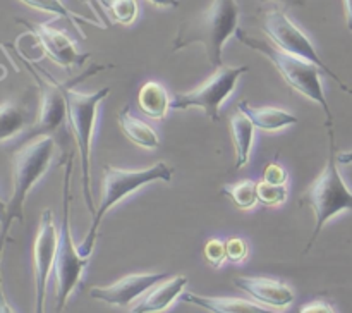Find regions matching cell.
Masks as SVG:
<instances>
[{
	"label": "cell",
	"instance_id": "obj_14",
	"mask_svg": "<svg viewBox=\"0 0 352 313\" xmlns=\"http://www.w3.org/2000/svg\"><path fill=\"white\" fill-rule=\"evenodd\" d=\"M234 285L253 301L267 308H287L294 303V292L285 282L268 277H236Z\"/></svg>",
	"mask_w": 352,
	"mask_h": 313
},
{
	"label": "cell",
	"instance_id": "obj_33",
	"mask_svg": "<svg viewBox=\"0 0 352 313\" xmlns=\"http://www.w3.org/2000/svg\"><path fill=\"white\" fill-rule=\"evenodd\" d=\"M344 9H346L347 30L352 31V0H344Z\"/></svg>",
	"mask_w": 352,
	"mask_h": 313
},
{
	"label": "cell",
	"instance_id": "obj_27",
	"mask_svg": "<svg viewBox=\"0 0 352 313\" xmlns=\"http://www.w3.org/2000/svg\"><path fill=\"white\" fill-rule=\"evenodd\" d=\"M226 251H227V260L232 263H241L248 258V244L246 241L241 237H229L226 241Z\"/></svg>",
	"mask_w": 352,
	"mask_h": 313
},
{
	"label": "cell",
	"instance_id": "obj_10",
	"mask_svg": "<svg viewBox=\"0 0 352 313\" xmlns=\"http://www.w3.org/2000/svg\"><path fill=\"white\" fill-rule=\"evenodd\" d=\"M24 64L31 71L33 78L36 79L38 86H40V110H38V117L33 122V129H31L30 138L40 136V134H48L52 136L58 133L62 127H67V102H65L64 91H62L60 85L57 79L52 78L45 69L38 67V65H31L26 58H23ZM28 138V140H30Z\"/></svg>",
	"mask_w": 352,
	"mask_h": 313
},
{
	"label": "cell",
	"instance_id": "obj_37",
	"mask_svg": "<svg viewBox=\"0 0 352 313\" xmlns=\"http://www.w3.org/2000/svg\"><path fill=\"white\" fill-rule=\"evenodd\" d=\"M81 2L88 3V6H91V7H93V0H81Z\"/></svg>",
	"mask_w": 352,
	"mask_h": 313
},
{
	"label": "cell",
	"instance_id": "obj_20",
	"mask_svg": "<svg viewBox=\"0 0 352 313\" xmlns=\"http://www.w3.org/2000/svg\"><path fill=\"white\" fill-rule=\"evenodd\" d=\"M170 103L172 98L168 96V91L164 85L157 81L144 83L138 93V105H140L141 112L150 119H165L168 109H170Z\"/></svg>",
	"mask_w": 352,
	"mask_h": 313
},
{
	"label": "cell",
	"instance_id": "obj_25",
	"mask_svg": "<svg viewBox=\"0 0 352 313\" xmlns=\"http://www.w3.org/2000/svg\"><path fill=\"white\" fill-rule=\"evenodd\" d=\"M287 184H272L261 179L256 182V198L265 206H278L287 199Z\"/></svg>",
	"mask_w": 352,
	"mask_h": 313
},
{
	"label": "cell",
	"instance_id": "obj_6",
	"mask_svg": "<svg viewBox=\"0 0 352 313\" xmlns=\"http://www.w3.org/2000/svg\"><path fill=\"white\" fill-rule=\"evenodd\" d=\"M170 182L172 181V169L168 167L165 162H157L155 165L148 169H140V171H127V169L113 167V165H105L103 167V177H102V196H100V205L96 208L95 215L91 217V226H89L88 234H86L85 241L79 246V253L82 257H89L95 248L96 236H98V229L102 220L105 219L107 212L122 202L124 198L131 195V193L138 191L143 186L150 184V182Z\"/></svg>",
	"mask_w": 352,
	"mask_h": 313
},
{
	"label": "cell",
	"instance_id": "obj_18",
	"mask_svg": "<svg viewBox=\"0 0 352 313\" xmlns=\"http://www.w3.org/2000/svg\"><path fill=\"white\" fill-rule=\"evenodd\" d=\"M117 120H119L120 129L126 134L127 140L133 141L134 144H138V147L141 148H146V150H153V148L160 147V138H158L157 131H155L150 124L138 119V117L131 112L129 105H126L124 109L119 110Z\"/></svg>",
	"mask_w": 352,
	"mask_h": 313
},
{
	"label": "cell",
	"instance_id": "obj_31",
	"mask_svg": "<svg viewBox=\"0 0 352 313\" xmlns=\"http://www.w3.org/2000/svg\"><path fill=\"white\" fill-rule=\"evenodd\" d=\"M146 2L153 3L157 7H164V9H175V7L181 6L179 0H146Z\"/></svg>",
	"mask_w": 352,
	"mask_h": 313
},
{
	"label": "cell",
	"instance_id": "obj_23",
	"mask_svg": "<svg viewBox=\"0 0 352 313\" xmlns=\"http://www.w3.org/2000/svg\"><path fill=\"white\" fill-rule=\"evenodd\" d=\"M100 6L105 9L107 16L110 21L120 26H131L138 19V7L136 0H96Z\"/></svg>",
	"mask_w": 352,
	"mask_h": 313
},
{
	"label": "cell",
	"instance_id": "obj_29",
	"mask_svg": "<svg viewBox=\"0 0 352 313\" xmlns=\"http://www.w3.org/2000/svg\"><path fill=\"white\" fill-rule=\"evenodd\" d=\"M299 313H337L330 303L327 301H311L306 303Z\"/></svg>",
	"mask_w": 352,
	"mask_h": 313
},
{
	"label": "cell",
	"instance_id": "obj_21",
	"mask_svg": "<svg viewBox=\"0 0 352 313\" xmlns=\"http://www.w3.org/2000/svg\"><path fill=\"white\" fill-rule=\"evenodd\" d=\"M30 126L28 109L19 102L0 103V143L14 140Z\"/></svg>",
	"mask_w": 352,
	"mask_h": 313
},
{
	"label": "cell",
	"instance_id": "obj_11",
	"mask_svg": "<svg viewBox=\"0 0 352 313\" xmlns=\"http://www.w3.org/2000/svg\"><path fill=\"white\" fill-rule=\"evenodd\" d=\"M58 230L54 222L52 210L45 208L40 217L36 237L33 244V274H34V308L33 313H45L47 305L48 279L54 272L57 255Z\"/></svg>",
	"mask_w": 352,
	"mask_h": 313
},
{
	"label": "cell",
	"instance_id": "obj_7",
	"mask_svg": "<svg viewBox=\"0 0 352 313\" xmlns=\"http://www.w3.org/2000/svg\"><path fill=\"white\" fill-rule=\"evenodd\" d=\"M72 153L69 155L65 165L64 189H62V224L58 230L57 255H55V313H64L67 308V301L78 284L81 282L82 272L88 267V257L79 253L72 236L71 226V175H72Z\"/></svg>",
	"mask_w": 352,
	"mask_h": 313
},
{
	"label": "cell",
	"instance_id": "obj_16",
	"mask_svg": "<svg viewBox=\"0 0 352 313\" xmlns=\"http://www.w3.org/2000/svg\"><path fill=\"white\" fill-rule=\"evenodd\" d=\"M182 301L199 306L210 313H278L275 310L261 306L256 301L243 298H226V296H203L196 292H182Z\"/></svg>",
	"mask_w": 352,
	"mask_h": 313
},
{
	"label": "cell",
	"instance_id": "obj_36",
	"mask_svg": "<svg viewBox=\"0 0 352 313\" xmlns=\"http://www.w3.org/2000/svg\"><path fill=\"white\" fill-rule=\"evenodd\" d=\"M340 89H344V91L349 93V95H352V88H351V86H347L346 83H342V85H340Z\"/></svg>",
	"mask_w": 352,
	"mask_h": 313
},
{
	"label": "cell",
	"instance_id": "obj_34",
	"mask_svg": "<svg viewBox=\"0 0 352 313\" xmlns=\"http://www.w3.org/2000/svg\"><path fill=\"white\" fill-rule=\"evenodd\" d=\"M337 162H339V164H342V165L352 164V150L340 151V153H337Z\"/></svg>",
	"mask_w": 352,
	"mask_h": 313
},
{
	"label": "cell",
	"instance_id": "obj_30",
	"mask_svg": "<svg viewBox=\"0 0 352 313\" xmlns=\"http://www.w3.org/2000/svg\"><path fill=\"white\" fill-rule=\"evenodd\" d=\"M0 313H16L6 296V289H3V281H2V272H0Z\"/></svg>",
	"mask_w": 352,
	"mask_h": 313
},
{
	"label": "cell",
	"instance_id": "obj_1",
	"mask_svg": "<svg viewBox=\"0 0 352 313\" xmlns=\"http://www.w3.org/2000/svg\"><path fill=\"white\" fill-rule=\"evenodd\" d=\"M239 12L236 0H213L205 10L182 21L172 50L179 52L199 43L210 64L215 69L222 67L223 45L239 30Z\"/></svg>",
	"mask_w": 352,
	"mask_h": 313
},
{
	"label": "cell",
	"instance_id": "obj_15",
	"mask_svg": "<svg viewBox=\"0 0 352 313\" xmlns=\"http://www.w3.org/2000/svg\"><path fill=\"white\" fill-rule=\"evenodd\" d=\"M188 285V277L186 275H175L168 281H162L155 284L150 291L144 292L129 313H162L170 308L172 303L181 298Z\"/></svg>",
	"mask_w": 352,
	"mask_h": 313
},
{
	"label": "cell",
	"instance_id": "obj_5",
	"mask_svg": "<svg viewBox=\"0 0 352 313\" xmlns=\"http://www.w3.org/2000/svg\"><path fill=\"white\" fill-rule=\"evenodd\" d=\"M236 38L241 43L246 45L248 48H251V50L258 52V54H261L263 57H267L268 61L274 64V67L277 69L278 74L284 78V81L287 83L294 91L306 96V98H309L311 102L318 103L323 109V112H325V126H332V110H330L329 100H327L325 91H323V71L318 65L306 61V58L298 57V55L287 54V52L275 47L274 43H268V41L260 40V38L250 36V34L244 33L243 30H237Z\"/></svg>",
	"mask_w": 352,
	"mask_h": 313
},
{
	"label": "cell",
	"instance_id": "obj_3",
	"mask_svg": "<svg viewBox=\"0 0 352 313\" xmlns=\"http://www.w3.org/2000/svg\"><path fill=\"white\" fill-rule=\"evenodd\" d=\"M107 69V65H93L85 76L74 79L72 83H60L62 91H64L65 102H67V124L71 134L74 136L76 144H78L79 160H81V184H82V196H85L86 206H88L91 217L95 215L96 208L93 203L91 193V138L95 133L96 116H98V107L107 96L110 95L112 89L109 86L96 89L95 93H81L76 91L72 86L88 76L96 74L98 71Z\"/></svg>",
	"mask_w": 352,
	"mask_h": 313
},
{
	"label": "cell",
	"instance_id": "obj_17",
	"mask_svg": "<svg viewBox=\"0 0 352 313\" xmlns=\"http://www.w3.org/2000/svg\"><path fill=\"white\" fill-rule=\"evenodd\" d=\"M237 110L243 112L254 124L256 129L267 131V133H275V131H280L292 124H298V117L294 114L284 109H277V107H254L246 100H241L237 103Z\"/></svg>",
	"mask_w": 352,
	"mask_h": 313
},
{
	"label": "cell",
	"instance_id": "obj_32",
	"mask_svg": "<svg viewBox=\"0 0 352 313\" xmlns=\"http://www.w3.org/2000/svg\"><path fill=\"white\" fill-rule=\"evenodd\" d=\"M260 3L265 2H278V3H284L287 7H298V6H305L306 0H258Z\"/></svg>",
	"mask_w": 352,
	"mask_h": 313
},
{
	"label": "cell",
	"instance_id": "obj_24",
	"mask_svg": "<svg viewBox=\"0 0 352 313\" xmlns=\"http://www.w3.org/2000/svg\"><path fill=\"white\" fill-rule=\"evenodd\" d=\"M220 195L227 196L239 210H251L258 203L256 182L239 181L236 184H227L220 189Z\"/></svg>",
	"mask_w": 352,
	"mask_h": 313
},
{
	"label": "cell",
	"instance_id": "obj_19",
	"mask_svg": "<svg viewBox=\"0 0 352 313\" xmlns=\"http://www.w3.org/2000/svg\"><path fill=\"white\" fill-rule=\"evenodd\" d=\"M254 131H256L254 124L239 110L230 117V133H232V143L234 150H236V162H234L236 169L246 167L248 162H250Z\"/></svg>",
	"mask_w": 352,
	"mask_h": 313
},
{
	"label": "cell",
	"instance_id": "obj_8",
	"mask_svg": "<svg viewBox=\"0 0 352 313\" xmlns=\"http://www.w3.org/2000/svg\"><path fill=\"white\" fill-rule=\"evenodd\" d=\"M248 71H250L248 65H237V67L222 65L213 72L212 78L206 79L198 88L191 89V91L177 93L172 98L170 109L186 110L191 109V107H198L213 122H217V120H220V109L234 93L241 76Z\"/></svg>",
	"mask_w": 352,
	"mask_h": 313
},
{
	"label": "cell",
	"instance_id": "obj_2",
	"mask_svg": "<svg viewBox=\"0 0 352 313\" xmlns=\"http://www.w3.org/2000/svg\"><path fill=\"white\" fill-rule=\"evenodd\" d=\"M55 157V138L48 134L30 138L12 155V195L7 202V217L0 227V260L3 257L12 222H24V203L31 189L47 174Z\"/></svg>",
	"mask_w": 352,
	"mask_h": 313
},
{
	"label": "cell",
	"instance_id": "obj_26",
	"mask_svg": "<svg viewBox=\"0 0 352 313\" xmlns=\"http://www.w3.org/2000/svg\"><path fill=\"white\" fill-rule=\"evenodd\" d=\"M205 258L213 268L222 267L227 261V251H226V241L219 239V237H212L206 241L205 244Z\"/></svg>",
	"mask_w": 352,
	"mask_h": 313
},
{
	"label": "cell",
	"instance_id": "obj_9",
	"mask_svg": "<svg viewBox=\"0 0 352 313\" xmlns=\"http://www.w3.org/2000/svg\"><path fill=\"white\" fill-rule=\"evenodd\" d=\"M261 30L265 31V34L270 38V41L275 47L287 52V54L298 55V57L313 62V64L318 65L323 72H327L330 78L336 79L339 85H342V79H340L339 76L323 62V58L320 57L318 50H316V47L313 45V41L309 40L308 34L289 17V14L285 12L284 9L275 7V9L267 10V12L263 14V19H261Z\"/></svg>",
	"mask_w": 352,
	"mask_h": 313
},
{
	"label": "cell",
	"instance_id": "obj_35",
	"mask_svg": "<svg viewBox=\"0 0 352 313\" xmlns=\"http://www.w3.org/2000/svg\"><path fill=\"white\" fill-rule=\"evenodd\" d=\"M6 217H7V202H3V199L0 198V227H2L3 222H6Z\"/></svg>",
	"mask_w": 352,
	"mask_h": 313
},
{
	"label": "cell",
	"instance_id": "obj_22",
	"mask_svg": "<svg viewBox=\"0 0 352 313\" xmlns=\"http://www.w3.org/2000/svg\"><path fill=\"white\" fill-rule=\"evenodd\" d=\"M21 3L24 6L31 7L34 10H40V12L50 14L54 17H62V19H67L72 26L78 30V33L85 38V34L81 33V28H79V23H86V24H95L98 28H105V24H102L100 21L96 19H89V17L81 16V14L74 12V10L69 9L62 0H19Z\"/></svg>",
	"mask_w": 352,
	"mask_h": 313
},
{
	"label": "cell",
	"instance_id": "obj_28",
	"mask_svg": "<svg viewBox=\"0 0 352 313\" xmlns=\"http://www.w3.org/2000/svg\"><path fill=\"white\" fill-rule=\"evenodd\" d=\"M263 181L272 182V184H287V171L278 164V160L268 162L263 169Z\"/></svg>",
	"mask_w": 352,
	"mask_h": 313
},
{
	"label": "cell",
	"instance_id": "obj_4",
	"mask_svg": "<svg viewBox=\"0 0 352 313\" xmlns=\"http://www.w3.org/2000/svg\"><path fill=\"white\" fill-rule=\"evenodd\" d=\"M327 131H329V158H327L325 169L298 199L299 206H309L315 213V229H313L305 253L311 250L330 219L346 210H352V191L347 188L346 181L339 172L333 126H327Z\"/></svg>",
	"mask_w": 352,
	"mask_h": 313
},
{
	"label": "cell",
	"instance_id": "obj_13",
	"mask_svg": "<svg viewBox=\"0 0 352 313\" xmlns=\"http://www.w3.org/2000/svg\"><path fill=\"white\" fill-rule=\"evenodd\" d=\"M164 279L165 274H131L110 285H95L89 291V296L107 305L129 306Z\"/></svg>",
	"mask_w": 352,
	"mask_h": 313
},
{
	"label": "cell",
	"instance_id": "obj_12",
	"mask_svg": "<svg viewBox=\"0 0 352 313\" xmlns=\"http://www.w3.org/2000/svg\"><path fill=\"white\" fill-rule=\"evenodd\" d=\"M17 23L28 28V31L36 38L43 54L60 67L71 69L74 65H82L86 58L91 57V54H81L74 41L50 23H30L24 19H17Z\"/></svg>",
	"mask_w": 352,
	"mask_h": 313
}]
</instances>
